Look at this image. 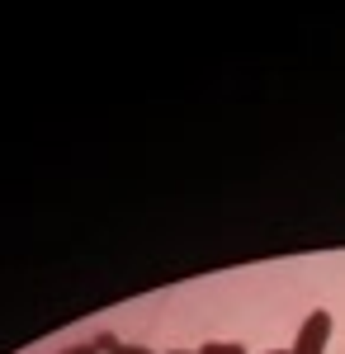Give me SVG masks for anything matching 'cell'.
I'll list each match as a JSON object with an SVG mask.
<instances>
[{
  "label": "cell",
  "mask_w": 345,
  "mask_h": 354,
  "mask_svg": "<svg viewBox=\"0 0 345 354\" xmlns=\"http://www.w3.org/2000/svg\"><path fill=\"white\" fill-rule=\"evenodd\" d=\"M90 345H95V350H100V354H118V345H123V340H118L114 330H100V335H95Z\"/></svg>",
  "instance_id": "obj_2"
},
{
  "label": "cell",
  "mask_w": 345,
  "mask_h": 354,
  "mask_svg": "<svg viewBox=\"0 0 345 354\" xmlns=\"http://www.w3.org/2000/svg\"><path fill=\"white\" fill-rule=\"evenodd\" d=\"M170 354H199V350H170Z\"/></svg>",
  "instance_id": "obj_6"
},
{
  "label": "cell",
  "mask_w": 345,
  "mask_h": 354,
  "mask_svg": "<svg viewBox=\"0 0 345 354\" xmlns=\"http://www.w3.org/2000/svg\"><path fill=\"white\" fill-rule=\"evenodd\" d=\"M57 354H100L95 345H67V350H57Z\"/></svg>",
  "instance_id": "obj_4"
},
{
  "label": "cell",
  "mask_w": 345,
  "mask_h": 354,
  "mask_svg": "<svg viewBox=\"0 0 345 354\" xmlns=\"http://www.w3.org/2000/svg\"><path fill=\"white\" fill-rule=\"evenodd\" d=\"M326 340H331V312H308V322H303V330H298V340H293L289 354H321L326 350Z\"/></svg>",
  "instance_id": "obj_1"
},
{
  "label": "cell",
  "mask_w": 345,
  "mask_h": 354,
  "mask_svg": "<svg viewBox=\"0 0 345 354\" xmlns=\"http://www.w3.org/2000/svg\"><path fill=\"white\" fill-rule=\"evenodd\" d=\"M199 354H246L241 345H227V340H209V345H199Z\"/></svg>",
  "instance_id": "obj_3"
},
{
  "label": "cell",
  "mask_w": 345,
  "mask_h": 354,
  "mask_svg": "<svg viewBox=\"0 0 345 354\" xmlns=\"http://www.w3.org/2000/svg\"><path fill=\"white\" fill-rule=\"evenodd\" d=\"M118 354H157V350H147V345H118Z\"/></svg>",
  "instance_id": "obj_5"
}]
</instances>
